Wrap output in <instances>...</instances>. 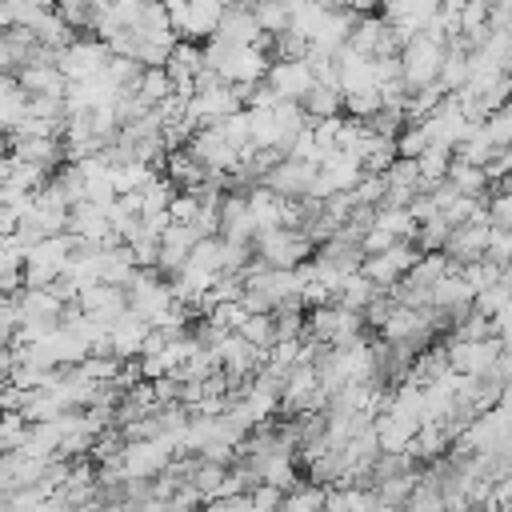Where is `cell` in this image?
<instances>
[{"label": "cell", "instance_id": "6da1fadb", "mask_svg": "<svg viewBox=\"0 0 512 512\" xmlns=\"http://www.w3.org/2000/svg\"><path fill=\"white\" fill-rule=\"evenodd\" d=\"M252 252H256L264 264H272V268H296V264L312 260L316 240H312L300 224H272V228H260V232H256Z\"/></svg>", "mask_w": 512, "mask_h": 512}, {"label": "cell", "instance_id": "7a4b0ae2", "mask_svg": "<svg viewBox=\"0 0 512 512\" xmlns=\"http://www.w3.org/2000/svg\"><path fill=\"white\" fill-rule=\"evenodd\" d=\"M444 48H448V40H440V36H432V32H416V36H408V40L400 44V76H404L408 92H416V88L440 80Z\"/></svg>", "mask_w": 512, "mask_h": 512}, {"label": "cell", "instance_id": "3957f363", "mask_svg": "<svg viewBox=\"0 0 512 512\" xmlns=\"http://www.w3.org/2000/svg\"><path fill=\"white\" fill-rule=\"evenodd\" d=\"M124 292H128V308H136L152 324H160L180 304L176 288H172V276H164L160 268H136V276L124 284Z\"/></svg>", "mask_w": 512, "mask_h": 512}, {"label": "cell", "instance_id": "277c9868", "mask_svg": "<svg viewBox=\"0 0 512 512\" xmlns=\"http://www.w3.org/2000/svg\"><path fill=\"white\" fill-rule=\"evenodd\" d=\"M364 312L340 304V300H328V304H316L308 308V336L320 340V344H348L356 336H364Z\"/></svg>", "mask_w": 512, "mask_h": 512}, {"label": "cell", "instance_id": "5b68a950", "mask_svg": "<svg viewBox=\"0 0 512 512\" xmlns=\"http://www.w3.org/2000/svg\"><path fill=\"white\" fill-rule=\"evenodd\" d=\"M76 248V232H56V236H40L28 252H24V284H52L68 256Z\"/></svg>", "mask_w": 512, "mask_h": 512}, {"label": "cell", "instance_id": "8992f818", "mask_svg": "<svg viewBox=\"0 0 512 512\" xmlns=\"http://www.w3.org/2000/svg\"><path fill=\"white\" fill-rule=\"evenodd\" d=\"M172 456H176V440L172 436H164V432L160 436H136V440L124 444L120 468H124L128 480H152L156 472H164L172 464Z\"/></svg>", "mask_w": 512, "mask_h": 512}, {"label": "cell", "instance_id": "52a82bcc", "mask_svg": "<svg viewBox=\"0 0 512 512\" xmlns=\"http://www.w3.org/2000/svg\"><path fill=\"white\" fill-rule=\"evenodd\" d=\"M108 60H112V48H108V40L104 36H76L72 44H64L60 52H56V64H60V72L68 76V80H88V76H100L104 68H108Z\"/></svg>", "mask_w": 512, "mask_h": 512}, {"label": "cell", "instance_id": "ba28073f", "mask_svg": "<svg viewBox=\"0 0 512 512\" xmlns=\"http://www.w3.org/2000/svg\"><path fill=\"white\" fill-rule=\"evenodd\" d=\"M448 364L460 372V376H484V372H492V364L500 360V352H504V344H500V336L496 332H488V336H452L448 344Z\"/></svg>", "mask_w": 512, "mask_h": 512}, {"label": "cell", "instance_id": "9c48e42d", "mask_svg": "<svg viewBox=\"0 0 512 512\" xmlns=\"http://www.w3.org/2000/svg\"><path fill=\"white\" fill-rule=\"evenodd\" d=\"M168 12H172L176 40H196V44H204V40L216 32V20H220L224 4H216V0H168Z\"/></svg>", "mask_w": 512, "mask_h": 512}, {"label": "cell", "instance_id": "30bf717a", "mask_svg": "<svg viewBox=\"0 0 512 512\" xmlns=\"http://www.w3.org/2000/svg\"><path fill=\"white\" fill-rule=\"evenodd\" d=\"M416 256H420V248H416V240H396V244H388L384 252H372V256H364L360 260V272L376 284V288H392L412 264H416Z\"/></svg>", "mask_w": 512, "mask_h": 512}, {"label": "cell", "instance_id": "8fae6325", "mask_svg": "<svg viewBox=\"0 0 512 512\" xmlns=\"http://www.w3.org/2000/svg\"><path fill=\"white\" fill-rule=\"evenodd\" d=\"M316 176H320V164L300 160V156H280V160L268 168V176H264L260 184H268L272 192H280V196H288V200H304V196H312Z\"/></svg>", "mask_w": 512, "mask_h": 512}, {"label": "cell", "instance_id": "7c38bea8", "mask_svg": "<svg viewBox=\"0 0 512 512\" xmlns=\"http://www.w3.org/2000/svg\"><path fill=\"white\" fill-rule=\"evenodd\" d=\"M488 236H492V220H488V212H480V216H472L464 224H452L444 252H448V260L456 268H464V264H472V260H480L488 252Z\"/></svg>", "mask_w": 512, "mask_h": 512}, {"label": "cell", "instance_id": "4fadbf2b", "mask_svg": "<svg viewBox=\"0 0 512 512\" xmlns=\"http://www.w3.org/2000/svg\"><path fill=\"white\" fill-rule=\"evenodd\" d=\"M216 40H228V44H260V48H272V36L256 24V12L244 4V0H232L224 4L220 20H216Z\"/></svg>", "mask_w": 512, "mask_h": 512}, {"label": "cell", "instance_id": "5bb4252c", "mask_svg": "<svg viewBox=\"0 0 512 512\" xmlns=\"http://www.w3.org/2000/svg\"><path fill=\"white\" fill-rule=\"evenodd\" d=\"M264 80L272 84V92H276L280 100H304L308 88L316 84V72H312V64H308L304 56H296V60H280V56H272Z\"/></svg>", "mask_w": 512, "mask_h": 512}, {"label": "cell", "instance_id": "9a60e30c", "mask_svg": "<svg viewBox=\"0 0 512 512\" xmlns=\"http://www.w3.org/2000/svg\"><path fill=\"white\" fill-rule=\"evenodd\" d=\"M196 240H200L196 224L168 220V228L160 232V260H156V268H160L164 276H176V272L188 264V256H192V244H196Z\"/></svg>", "mask_w": 512, "mask_h": 512}, {"label": "cell", "instance_id": "2e32d148", "mask_svg": "<svg viewBox=\"0 0 512 512\" xmlns=\"http://www.w3.org/2000/svg\"><path fill=\"white\" fill-rule=\"evenodd\" d=\"M76 300H80V308H84L88 316H96L100 324H112V320L128 308V292H124L120 284H108V280L84 284V288L76 292Z\"/></svg>", "mask_w": 512, "mask_h": 512}, {"label": "cell", "instance_id": "e0dca14e", "mask_svg": "<svg viewBox=\"0 0 512 512\" xmlns=\"http://www.w3.org/2000/svg\"><path fill=\"white\" fill-rule=\"evenodd\" d=\"M152 332V320H144L136 308H124L112 324H108V348L124 360H136L144 348V336Z\"/></svg>", "mask_w": 512, "mask_h": 512}, {"label": "cell", "instance_id": "ac0fdd59", "mask_svg": "<svg viewBox=\"0 0 512 512\" xmlns=\"http://www.w3.org/2000/svg\"><path fill=\"white\" fill-rule=\"evenodd\" d=\"M164 68H168V76H172V88L188 96L196 72L204 68V44H196V40H176L172 52H168V60H164Z\"/></svg>", "mask_w": 512, "mask_h": 512}, {"label": "cell", "instance_id": "d6986e66", "mask_svg": "<svg viewBox=\"0 0 512 512\" xmlns=\"http://www.w3.org/2000/svg\"><path fill=\"white\" fill-rule=\"evenodd\" d=\"M68 232H76L80 240H92V244H116L112 224H108V212H104L100 204H92V200L72 204V212H68Z\"/></svg>", "mask_w": 512, "mask_h": 512}, {"label": "cell", "instance_id": "ffe728a7", "mask_svg": "<svg viewBox=\"0 0 512 512\" xmlns=\"http://www.w3.org/2000/svg\"><path fill=\"white\" fill-rule=\"evenodd\" d=\"M16 80L28 96H64V88H68V76L60 72L56 60H36V64L20 68Z\"/></svg>", "mask_w": 512, "mask_h": 512}, {"label": "cell", "instance_id": "44dd1931", "mask_svg": "<svg viewBox=\"0 0 512 512\" xmlns=\"http://www.w3.org/2000/svg\"><path fill=\"white\" fill-rule=\"evenodd\" d=\"M472 76V48L464 44V36H452L448 48H444V64H440V88L444 92H460Z\"/></svg>", "mask_w": 512, "mask_h": 512}, {"label": "cell", "instance_id": "7402d4cb", "mask_svg": "<svg viewBox=\"0 0 512 512\" xmlns=\"http://www.w3.org/2000/svg\"><path fill=\"white\" fill-rule=\"evenodd\" d=\"M372 428H376L380 452H408V444L416 440V424L404 420V416H396V412H388V408L372 416Z\"/></svg>", "mask_w": 512, "mask_h": 512}, {"label": "cell", "instance_id": "603a6c76", "mask_svg": "<svg viewBox=\"0 0 512 512\" xmlns=\"http://www.w3.org/2000/svg\"><path fill=\"white\" fill-rule=\"evenodd\" d=\"M164 176H168L176 188H196V184L208 176V168H204L200 156H192V148L184 144V148H168V152H164Z\"/></svg>", "mask_w": 512, "mask_h": 512}, {"label": "cell", "instance_id": "cb8c5ba5", "mask_svg": "<svg viewBox=\"0 0 512 512\" xmlns=\"http://www.w3.org/2000/svg\"><path fill=\"white\" fill-rule=\"evenodd\" d=\"M448 180L456 184V192H464V196H476V200H488V188H492V180H488L484 164H476V160H464V156H452V164H448Z\"/></svg>", "mask_w": 512, "mask_h": 512}, {"label": "cell", "instance_id": "d4e9b609", "mask_svg": "<svg viewBox=\"0 0 512 512\" xmlns=\"http://www.w3.org/2000/svg\"><path fill=\"white\" fill-rule=\"evenodd\" d=\"M308 124H312V116L304 112L300 100H276V148H280V152H288L292 140H296Z\"/></svg>", "mask_w": 512, "mask_h": 512}, {"label": "cell", "instance_id": "484cf974", "mask_svg": "<svg viewBox=\"0 0 512 512\" xmlns=\"http://www.w3.org/2000/svg\"><path fill=\"white\" fill-rule=\"evenodd\" d=\"M380 292H384V288H376V284L356 268V272H344V276H340V284L332 288V300H340V304H348V308L364 312Z\"/></svg>", "mask_w": 512, "mask_h": 512}, {"label": "cell", "instance_id": "4316f807", "mask_svg": "<svg viewBox=\"0 0 512 512\" xmlns=\"http://www.w3.org/2000/svg\"><path fill=\"white\" fill-rule=\"evenodd\" d=\"M132 92L148 104V108H156L164 96H172L176 88H172V76H168V68L164 64H148L144 72H140V80L132 84Z\"/></svg>", "mask_w": 512, "mask_h": 512}, {"label": "cell", "instance_id": "83f0119b", "mask_svg": "<svg viewBox=\"0 0 512 512\" xmlns=\"http://www.w3.org/2000/svg\"><path fill=\"white\" fill-rule=\"evenodd\" d=\"M300 104H304V112H308L312 120H320V116H336V112H344V92H340L336 84L316 80Z\"/></svg>", "mask_w": 512, "mask_h": 512}, {"label": "cell", "instance_id": "f1b7e54d", "mask_svg": "<svg viewBox=\"0 0 512 512\" xmlns=\"http://www.w3.org/2000/svg\"><path fill=\"white\" fill-rule=\"evenodd\" d=\"M452 148L448 144H428L420 156H416V164H420V188H432V184H440L444 176H448V164H452Z\"/></svg>", "mask_w": 512, "mask_h": 512}, {"label": "cell", "instance_id": "f546056e", "mask_svg": "<svg viewBox=\"0 0 512 512\" xmlns=\"http://www.w3.org/2000/svg\"><path fill=\"white\" fill-rule=\"evenodd\" d=\"M448 232H452V224H448V216L444 212H436V216H428V220H420L416 224V248L420 252H444V244H448Z\"/></svg>", "mask_w": 512, "mask_h": 512}, {"label": "cell", "instance_id": "4dcf8cb0", "mask_svg": "<svg viewBox=\"0 0 512 512\" xmlns=\"http://www.w3.org/2000/svg\"><path fill=\"white\" fill-rule=\"evenodd\" d=\"M492 148H496V140H492V132H488V124L484 120H476L472 128H468V136L456 144V156H464V160H476V164H484L488 156H492Z\"/></svg>", "mask_w": 512, "mask_h": 512}, {"label": "cell", "instance_id": "1f68e13d", "mask_svg": "<svg viewBox=\"0 0 512 512\" xmlns=\"http://www.w3.org/2000/svg\"><path fill=\"white\" fill-rule=\"evenodd\" d=\"M488 220L492 228H512V176L488 188Z\"/></svg>", "mask_w": 512, "mask_h": 512}, {"label": "cell", "instance_id": "d6a6232c", "mask_svg": "<svg viewBox=\"0 0 512 512\" xmlns=\"http://www.w3.org/2000/svg\"><path fill=\"white\" fill-rule=\"evenodd\" d=\"M236 332L244 340H252L256 348H272L276 344V320H272V312H248Z\"/></svg>", "mask_w": 512, "mask_h": 512}, {"label": "cell", "instance_id": "836d02e7", "mask_svg": "<svg viewBox=\"0 0 512 512\" xmlns=\"http://www.w3.org/2000/svg\"><path fill=\"white\" fill-rule=\"evenodd\" d=\"M284 508H288V512L324 508V484H316V480H296V484L284 492Z\"/></svg>", "mask_w": 512, "mask_h": 512}, {"label": "cell", "instance_id": "e575fe53", "mask_svg": "<svg viewBox=\"0 0 512 512\" xmlns=\"http://www.w3.org/2000/svg\"><path fill=\"white\" fill-rule=\"evenodd\" d=\"M28 416L20 408H0V452H16L28 436Z\"/></svg>", "mask_w": 512, "mask_h": 512}, {"label": "cell", "instance_id": "d590c367", "mask_svg": "<svg viewBox=\"0 0 512 512\" xmlns=\"http://www.w3.org/2000/svg\"><path fill=\"white\" fill-rule=\"evenodd\" d=\"M56 12L76 28V32H92L96 28V16H100V4L96 0H52Z\"/></svg>", "mask_w": 512, "mask_h": 512}, {"label": "cell", "instance_id": "8d00e7d4", "mask_svg": "<svg viewBox=\"0 0 512 512\" xmlns=\"http://www.w3.org/2000/svg\"><path fill=\"white\" fill-rule=\"evenodd\" d=\"M248 124H252L256 148H276V104L272 108H248Z\"/></svg>", "mask_w": 512, "mask_h": 512}, {"label": "cell", "instance_id": "74e56055", "mask_svg": "<svg viewBox=\"0 0 512 512\" xmlns=\"http://www.w3.org/2000/svg\"><path fill=\"white\" fill-rule=\"evenodd\" d=\"M428 144H432V136H428V124H424V120H408V124L396 132V152H400V156H420Z\"/></svg>", "mask_w": 512, "mask_h": 512}, {"label": "cell", "instance_id": "f35d334b", "mask_svg": "<svg viewBox=\"0 0 512 512\" xmlns=\"http://www.w3.org/2000/svg\"><path fill=\"white\" fill-rule=\"evenodd\" d=\"M380 108H384V100H380V88L344 92V112H348V116H356V120H368V116H376Z\"/></svg>", "mask_w": 512, "mask_h": 512}, {"label": "cell", "instance_id": "ab89813d", "mask_svg": "<svg viewBox=\"0 0 512 512\" xmlns=\"http://www.w3.org/2000/svg\"><path fill=\"white\" fill-rule=\"evenodd\" d=\"M508 300H512V288H508L504 280H496V284H488V288H480V292H476L472 308H476V312H484V316H496Z\"/></svg>", "mask_w": 512, "mask_h": 512}, {"label": "cell", "instance_id": "60d3db41", "mask_svg": "<svg viewBox=\"0 0 512 512\" xmlns=\"http://www.w3.org/2000/svg\"><path fill=\"white\" fill-rule=\"evenodd\" d=\"M16 328H20V304H16V292H4L0 296V348H12Z\"/></svg>", "mask_w": 512, "mask_h": 512}, {"label": "cell", "instance_id": "b9f144b4", "mask_svg": "<svg viewBox=\"0 0 512 512\" xmlns=\"http://www.w3.org/2000/svg\"><path fill=\"white\" fill-rule=\"evenodd\" d=\"M500 268L504 264H496V260H488V256H480V260H472V264H464L460 272L468 276V284L480 292V288H488V284H496L500 280Z\"/></svg>", "mask_w": 512, "mask_h": 512}, {"label": "cell", "instance_id": "7bdbcfd3", "mask_svg": "<svg viewBox=\"0 0 512 512\" xmlns=\"http://www.w3.org/2000/svg\"><path fill=\"white\" fill-rule=\"evenodd\" d=\"M284 492H288V488H280V484H272V480H256V484L248 488V496H252V512L284 508Z\"/></svg>", "mask_w": 512, "mask_h": 512}, {"label": "cell", "instance_id": "ee69618b", "mask_svg": "<svg viewBox=\"0 0 512 512\" xmlns=\"http://www.w3.org/2000/svg\"><path fill=\"white\" fill-rule=\"evenodd\" d=\"M488 132H492V140L496 144H512V100L508 104H500L496 112H488Z\"/></svg>", "mask_w": 512, "mask_h": 512}, {"label": "cell", "instance_id": "f6af8a7d", "mask_svg": "<svg viewBox=\"0 0 512 512\" xmlns=\"http://www.w3.org/2000/svg\"><path fill=\"white\" fill-rule=\"evenodd\" d=\"M396 240H400L396 232H388L384 224H376V220H372V224L364 228V236H360V248H364V256H372V252H384V248H388V244H396Z\"/></svg>", "mask_w": 512, "mask_h": 512}, {"label": "cell", "instance_id": "bcb514c9", "mask_svg": "<svg viewBox=\"0 0 512 512\" xmlns=\"http://www.w3.org/2000/svg\"><path fill=\"white\" fill-rule=\"evenodd\" d=\"M484 256L496 260V264H512V228H492Z\"/></svg>", "mask_w": 512, "mask_h": 512}, {"label": "cell", "instance_id": "7dc6e473", "mask_svg": "<svg viewBox=\"0 0 512 512\" xmlns=\"http://www.w3.org/2000/svg\"><path fill=\"white\" fill-rule=\"evenodd\" d=\"M348 8L356 16H368V12H380V0H348Z\"/></svg>", "mask_w": 512, "mask_h": 512}, {"label": "cell", "instance_id": "c3c4849f", "mask_svg": "<svg viewBox=\"0 0 512 512\" xmlns=\"http://www.w3.org/2000/svg\"><path fill=\"white\" fill-rule=\"evenodd\" d=\"M320 4H328V8H344L348 0H320Z\"/></svg>", "mask_w": 512, "mask_h": 512}]
</instances>
